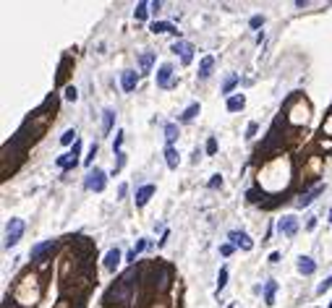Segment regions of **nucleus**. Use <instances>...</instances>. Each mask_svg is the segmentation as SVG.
<instances>
[{"label": "nucleus", "mask_w": 332, "mask_h": 308, "mask_svg": "<svg viewBox=\"0 0 332 308\" xmlns=\"http://www.w3.org/2000/svg\"><path fill=\"white\" fill-rule=\"evenodd\" d=\"M133 274L136 272H126L123 277H120V280L108 290V295H105V303L108 305H113V298H115V303H123V300H131V295H128V290H131V282H133Z\"/></svg>", "instance_id": "obj_1"}, {"label": "nucleus", "mask_w": 332, "mask_h": 308, "mask_svg": "<svg viewBox=\"0 0 332 308\" xmlns=\"http://www.w3.org/2000/svg\"><path fill=\"white\" fill-rule=\"evenodd\" d=\"M105 183H108V175H105V170L94 167V170H89V173H86V178H84V188H86V191L100 193V191L105 188Z\"/></svg>", "instance_id": "obj_2"}, {"label": "nucleus", "mask_w": 332, "mask_h": 308, "mask_svg": "<svg viewBox=\"0 0 332 308\" xmlns=\"http://www.w3.org/2000/svg\"><path fill=\"white\" fill-rule=\"evenodd\" d=\"M24 220H19V217H13L11 222H8V227H6V248H13L19 240H21V235H24Z\"/></svg>", "instance_id": "obj_3"}, {"label": "nucleus", "mask_w": 332, "mask_h": 308, "mask_svg": "<svg viewBox=\"0 0 332 308\" xmlns=\"http://www.w3.org/2000/svg\"><path fill=\"white\" fill-rule=\"evenodd\" d=\"M79 151H81V141L73 144L71 154H63V157H58V167H60V170H71V167H76V162H79Z\"/></svg>", "instance_id": "obj_4"}, {"label": "nucleus", "mask_w": 332, "mask_h": 308, "mask_svg": "<svg viewBox=\"0 0 332 308\" xmlns=\"http://www.w3.org/2000/svg\"><path fill=\"white\" fill-rule=\"evenodd\" d=\"M175 84V79H173V66L170 63H162L160 68H157V86L160 89H170Z\"/></svg>", "instance_id": "obj_5"}, {"label": "nucleus", "mask_w": 332, "mask_h": 308, "mask_svg": "<svg viewBox=\"0 0 332 308\" xmlns=\"http://www.w3.org/2000/svg\"><path fill=\"white\" fill-rule=\"evenodd\" d=\"M55 251V240H44V243H37L34 248H32V261H42L48 259V253H53Z\"/></svg>", "instance_id": "obj_6"}, {"label": "nucleus", "mask_w": 332, "mask_h": 308, "mask_svg": "<svg viewBox=\"0 0 332 308\" xmlns=\"http://www.w3.org/2000/svg\"><path fill=\"white\" fill-rule=\"evenodd\" d=\"M277 230L282 235H296L298 233V220L293 217V214H285V217L277 222Z\"/></svg>", "instance_id": "obj_7"}, {"label": "nucleus", "mask_w": 332, "mask_h": 308, "mask_svg": "<svg viewBox=\"0 0 332 308\" xmlns=\"http://www.w3.org/2000/svg\"><path fill=\"white\" fill-rule=\"evenodd\" d=\"M173 53H175V55L180 53L183 66H188L191 60H194V44H191V42H175V44H173Z\"/></svg>", "instance_id": "obj_8"}, {"label": "nucleus", "mask_w": 332, "mask_h": 308, "mask_svg": "<svg viewBox=\"0 0 332 308\" xmlns=\"http://www.w3.org/2000/svg\"><path fill=\"white\" fill-rule=\"evenodd\" d=\"M139 84V73L136 71H123L120 73V86H123V91H133Z\"/></svg>", "instance_id": "obj_9"}, {"label": "nucleus", "mask_w": 332, "mask_h": 308, "mask_svg": "<svg viewBox=\"0 0 332 308\" xmlns=\"http://www.w3.org/2000/svg\"><path fill=\"white\" fill-rule=\"evenodd\" d=\"M322 191H324V186H322V183H319V186H314L311 191H306V193H301V196L296 198V207H309V204H311V201H314V198H316V196H319Z\"/></svg>", "instance_id": "obj_10"}, {"label": "nucleus", "mask_w": 332, "mask_h": 308, "mask_svg": "<svg viewBox=\"0 0 332 308\" xmlns=\"http://www.w3.org/2000/svg\"><path fill=\"white\" fill-rule=\"evenodd\" d=\"M230 240L238 245V248H244V251H251V248H254V240H251L246 233H241V230H233V233H230Z\"/></svg>", "instance_id": "obj_11"}, {"label": "nucleus", "mask_w": 332, "mask_h": 308, "mask_svg": "<svg viewBox=\"0 0 332 308\" xmlns=\"http://www.w3.org/2000/svg\"><path fill=\"white\" fill-rule=\"evenodd\" d=\"M155 196V186L152 183H147V186H141L139 191H136V207H147V201Z\"/></svg>", "instance_id": "obj_12"}, {"label": "nucleus", "mask_w": 332, "mask_h": 308, "mask_svg": "<svg viewBox=\"0 0 332 308\" xmlns=\"http://www.w3.org/2000/svg\"><path fill=\"white\" fill-rule=\"evenodd\" d=\"M149 32H155V34H178V29L168 21H155L152 26H149Z\"/></svg>", "instance_id": "obj_13"}, {"label": "nucleus", "mask_w": 332, "mask_h": 308, "mask_svg": "<svg viewBox=\"0 0 332 308\" xmlns=\"http://www.w3.org/2000/svg\"><path fill=\"white\" fill-rule=\"evenodd\" d=\"M118 264H120V251H118V248H110L108 256H105V269H108V272H115Z\"/></svg>", "instance_id": "obj_14"}, {"label": "nucleus", "mask_w": 332, "mask_h": 308, "mask_svg": "<svg viewBox=\"0 0 332 308\" xmlns=\"http://www.w3.org/2000/svg\"><path fill=\"white\" fill-rule=\"evenodd\" d=\"M298 272H301V274H306V277L314 274V272H316V261L309 259V256H301V259H298Z\"/></svg>", "instance_id": "obj_15"}, {"label": "nucleus", "mask_w": 332, "mask_h": 308, "mask_svg": "<svg viewBox=\"0 0 332 308\" xmlns=\"http://www.w3.org/2000/svg\"><path fill=\"white\" fill-rule=\"evenodd\" d=\"M212 66H215V58L207 55V58L202 60V66H199V79H202V81H207L209 76H212Z\"/></svg>", "instance_id": "obj_16"}, {"label": "nucleus", "mask_w": 332, "mask_h": 308, "mask_svg": "<svg viewBox=\"0 0 332 308\" xmlns=\"http://www.w3.org/2000/svg\"><path fill=\"white\" fill-rule=\"evenodd\" d=\"M246 107V97L244 94H235L228 99V113H238V110H244Z\"/></svg>", "instance_id": "obj_17"}, {"label": "nucleus", "mask_w": 332, "mask_h": 308, "mask_svg": "<svg viewBox=\"0 0 332 308\" xmlns=\"http://www.w3.org/2000/svg\"><path fill=\"white\" fill-rule=\"evenodd\" d=\"M196 115H199V102H194V105H188L183 113H180V123H191Z\"/></svg>", "instance_id": "obj_18"}, {"label": "nucleus", "mask_w": 332, "mask_h": 308, "mask_svg": "<svg viewBox=\"0 0 332 308\" xmlns=\"http://www.w3.org/2000/svg\"><path fill=\"white\" fill-rule=\"evenodd\" d=\"M113 123H115V113L110 110H102V133H110V128H113Z\"/></svg>", "instance_id": "obj_19"}, {"label": "nucleus", "mask_w": 332, "mask_h": 308, "mask_svg": "<svg viewBox=\"0 0 332 308\" xmlns=\"http://www.w3.org/2000/svg\"><path fill=\"white\" fill-rule=\"evenodd\" d=\"M275 292H277V282H275V280H269V282L264 285V303H267V305H272V303H275Z\"/></svg>", "instance_id": "obj_20"}, {"label": "nucleus", "mask_w": 332, "mask_h": 308, "mask_svg": "<svg viewBox=\"0 0 332 308\" xmlns=\"http://www.w3.org/2000/svg\"><path fill=\"white\" fill-rule=\"evenodd\" d=\"M175 138H178V126L175 123H168V126H165V141H168V146L175 144Z\"/></svg>", "instance_id": "obj_21"}, {"label": "nucleus", "mask_w": 332, "mask_h": 308, "mask_svg": "<svg viewBox=\"0 0 332 308\" xmlns=\"http://www.w3.org/2000/svg\"><path fill=\"white\" fill-rule=\"evenodd\" d=\"M152 63H155V53H144V55L139 58V68H141V73H149Z\"/></svg>", "instance_id": "obj_22"}, {"label": "nucleus", "mask_w": 332, "mask_h": 308, "mask_svg": "<svg viewBox=\"0 0 332 308\" xmlns=\"http://www.w3.org/2000/svg\"><path fill=\"white\" fill-rule=\"evenodd\" d=\"M165 162H168V167H170V170H175V167H178V151H175L173 146H168V149H165Z\"/></svg>", "instance_id": "obj_23"}, {"label": "nucleus", "mask_w": 332, "mask_h": 308, "mask_svg": "<svg viewBox=\"0 0 332 308\" xmlns=\"http://www.w3.org/2000/svg\"><path fill=\"white\" fill-rule=\"evenodd\" d=\"M76 141H79V138H76V131H73V128H68L63 136H60V144H66V146L68 144H76Z\"/></svg>", "instance_id": "obj_24"}, {"label": "nucleus", "mask_w": 332, "mask_h": 308, "mask_svg": "<svg viewBox=\"0 0 332 308\" xmlns=\"http://www.w3.org/2000/svg\"><path fill=\"white\" fill-rule=\"evenodd\" d=\"M235 84H238V76H235V73H233V76H228V79H225V84H222V94H230Z\"/></svg>", "instance_id": "obj_25"}, {"label": "nucleus", "mask_w": 332, "mask_h": 308, "mask_svg": "<svg viewBox=\"0 0 332 308\" xmlns=\"http://www.w3.org/2000/svg\"><path fill=\"white\" fill-rule=\"evenodd\" d=\"M147 8H149V3H139V6H136V11H133V16H136V21H144V19H147V13H149Z\"/></svg>", "instance_id": "obj_26"}, {"label": "nucleus", "mask_w": 332, "mask_h": 308, "mask_svg": "<svg viewBox=\"0 0 332 308\" xmlns=\"http://www.w3.org/2000/svg\"><path fill=\"white\" fill-rule=\"evenodd\" d=\"M225 285H228V269L222 267V269H220V274H217V292H220Z\"/></svg>", "instance_id": "obj_27"}, {"label": "nucleus", "mask_w": 332, "mask_h": 308, "mask_svg": "<svg viewBox=\"0 0 332 308\" xmlns=\"http://www.w3.org/2000/svg\"><path fill=\"white\" fill-rule=\"evenodd\" d=\"M115 157H118V160H115V167H113V173H118V170H120V167H123V165H126V154H123V151H118V154H115Z\"/></svg>", "instance_id": "obj_28"}, {"label": "nucleus", "mask_w": 332, "mask_h": 308, "mask_svg": "<svg viewBox=\"0 0 332 308\" xmlns=\"http://www.w3.org/2000/svg\"><path fill=\"white\" fill-rule=\"evenodd\" d=\"M147 245H149V240H147V238H139V243H136V245H133V248H131V251H133V253H136V256H139V253H141V251L147 248Z\"/></svg>", "instance_id": "obj_29"}, {"label": "nucleus", "mask_w": 332, "mask_h": 308, "mask_svg": "<svg viewBox=\"0 0 332 308\" xmlns=\"http://www.w3.org/2000/svg\"><path fill=\"white\" fill-rule=\"evenodd\" d=\"M329 287H332V274H329V277H327V280H324V282H322V285H319V287H316V292H319V295H324V292H327V290H329Z\"/></svg>", "instance_id": "obj_30"}, {"label": "nucleus", "mask_w": 332, "mask_h": 308, "mask_svg": "<svg viewBox=\"0 0 332 308\" xmlns=\"http://www.w3.org/2000/svg\"><path fill=\"white\" fill-rule=\"evenodd\" d=\"M249 26H251V29H259V26H264V16H254V19L249 21Z\"/></svg>", "instance_id": "obj_31"}, {"label": "nucleus", "mask_w": 332, "mask_h": 308, "mask_svg": "<svg viewBox=\"0 0 332 308\" xmlns=\"http://www.w3.org/2000/svg\"><path fill=\"white\" fill-rule=\"evenodd\" d=\"M76 97H79V94H76V86H68V89H66V99L76 102Z\"/></svg>", "instance_id": "obj_32"}, {"label": "nucleus", "mask_w": 332, "mask_h": 308, "mask_svg": "<svg viewBox=\"0 0 332 308\" xmlns=\"http://www.w3.org/2000/svg\"><path fill=\"white\" fill-rule=\"evenodd\" d=\"M120 144H123V131H118V133H115V144H113V149L120 151Z\"/></svg>", "instance_id": "obj_33"}, {"label": "nucleus", "mask_w": 332, "mask_h": 308, "mask_svg": "<svg viewBox=\"0 0 332 308\" xmlns=\"http://www.w3.org/2000/svg\"><path fill=\"white\" fill-rule=\"evenodd\" d=\"M207 154H217V141L215 138H209L207 141Z\"/></svg>", "instance_id": "obj_34"}, {"label": "nucleus", "mask_w": 332, "mask_h": 308, "mask_svg": "<svg viewBox=\"0 0 332 308\" xmlns=\"http://www.w3.org/2000/svg\"><path fill=\"white\" fill-rule=\"evenodd\" d=\"M222 186V175H212V180H209V188H220Z\"/></svg>", "instance_id": "obj_35"}, {"label": "nucleus", "mask_w": 332, "mask_h": 308, "mask_svg": "<svg viewBox=\"0 0 332 308\" xmlns=\"http://www.w3.org/2000/svg\"><path fill=\"white\" fill-rule=\"evenodd\" d=\"M92 157H97V144H92V149H89V157L84 160L86 165H92Z\"/></svg>", "instance_id": "obj_36"}, {"label": "nucleus", "mask_w": 332, "mask_h": 308, "mask_svg": "<svg viewBox=\"0 0 332 308\" xmlns=\"http://www.w3.org/2000/svg\"><path fill=\"white\" fill-rule=\"evenodd\" d=\"M220 253H222V256H230V253H233V245H230V243H225L222 248H220Z\"/></svg>", "instance_id": "obj_37"}, {"label": "nucleus", "mask_w": 332, "mask_h": 308, "mask_svg": "<svg viewBox=\"0 0 332 308\" xmlns=\"http://www.w3.org/2000/svg\"><path fill=\"white\" fill-rule=\"evenodd\" d=\"M126 193H128V186H126V183H123V186L118 188V196H120V198H126Z\"/></svg>", "instance_id": "obj_38"}, {"label": "nucleus", "mask_w": 332, "mask_h": 308, "mask_svg": "<svg viewBox=\"0 0 332 308\" xmlns=\"http://www.w3.org/2000/svg\"><path fill=\"white\" fill-rule=\"evenodd\" d=\"M149 8H152V11H155V13H157V11H160V8H162V3H160V0H155V3H149Z\"/></svg>", "instance_id": "obj_39"}, {"label": "nucleus", "mask_w": 332, "mask_h": 308, "mask_svg": "<svg viewBox=\"0 0 332 308\" xmlns=\"http://www.w3.org/2000/svg\"><path fill=\"white\" fill-rule=\"evenodd\" d=\"M269 261H272V264H277V261H280V253L275 251V253H269Z\"/></svg>", "instance_id": "obj_40"}, {"label": "nucleus", "mask_w": 332, "mask_h": 308, "mask_svg": "<svg viewBox=\"0 0 332 308\" xmlns=\"http://www.w3.org/2000/svg\"><path fill=\"white\" fill-rule=\"evenodd\" d=\"M256 133V123H251V126H249V131H246V136H254Z\"/></svg>", "instance_id": "obj_41"}, {"label": "nucleus", "mask_w": 332, "mask_h": 308, "mask_svg": "<svg viewBox=\"0 0 332 308\" xmlns=\"http://www.w3.org/2000/svg\"><path fill=\"white\" fill-rule=\"evenodd\" d=\"M329 222H332V209H329Z\"/></svg>", "instance_id": "obj_42"}, {"label": "nucleus", "mask_w": 332, "mask_h": 308, "mask_svg": "<svg viewBox=\"0 0 332 308\" xmlns=\"http://www.w3.org/2000/svg\"><path fill=\"white\" fill-rule=\"evenodd\" d=\"M329 308H332V300H329Z\"/></svg>", "instance_id": "obj_43"}]
</instances>
